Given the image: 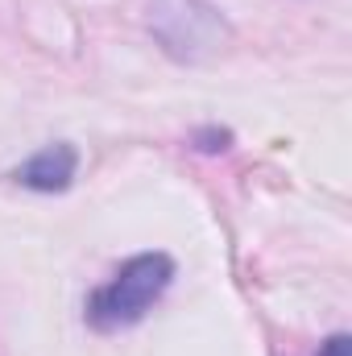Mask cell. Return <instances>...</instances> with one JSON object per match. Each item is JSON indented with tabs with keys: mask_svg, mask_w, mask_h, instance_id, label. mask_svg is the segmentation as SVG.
Returning <instances> with one entry per match:
<instances>
[{
	"mask_svg": "<svg viewBox=\"0 0 352 356\" xmlns=\"http://www.w3.org/2000/svg\"><path fill=\"white\" fill-rule=\"evenodd\" d=\"M319 356H349V336H332Z\"/></svg>",
	"mask_w": 352,
	"mask_h": 356,
	"instance_id": "cell-3",
	"label": "cell"
},
{
	"mask_svg": "<svg viewBox=\"0 0 352 356\" xmlns=\"http://www.w3.org/2000/svg\"><path fill=\"white\" fill-rule=\"evenodd\" d=\"M75 149L71 145H50L42 154H33L21 170H17V182L21 186H33V191H63L71 178H75Z\"/></svg>",
	"mask_w": 352,
	"mask_h": 356,
	"instance_id": "cell-2",
	"label": "cell"
},
{
	"mask_svg": "<svg viewBox=\"0 0 352 356\" xmlns=\"http://www.w3.org/2000/svg\"><path fill=\"white\" fill-rule=\"evenodd\" d=\"M175 277V261L166 253H141L116 269L112 282H104L88 298V323L95 332H120L145 319V311L166 294Z\"/></svg>",
	"mask_w": 352,
	"mask_h": 356,
	"instance_id": "cell-1",
	"label": "cell"
}]
</instances>
